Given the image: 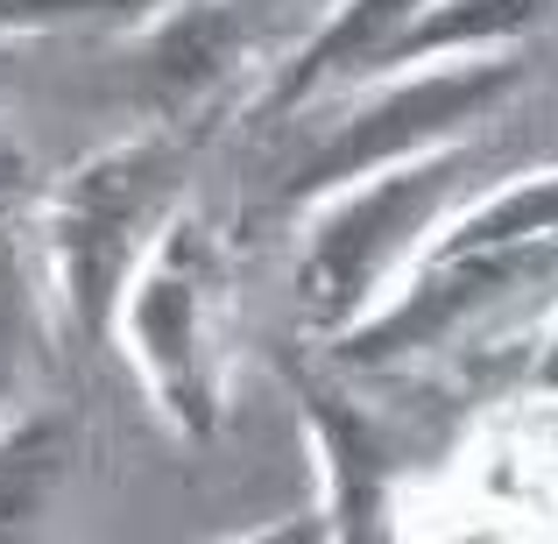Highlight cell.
<instances>
[{
	"instance_id": "14",
	"label": "cell",
	"mask_w": 558,
	"mask_h": 544,
	"mask_svg": "<svg viewBox=\"0 0 558 544\" xmlns=\"http://www.w3.org/2000/svg\"><path fill=\"white\" fill-rule=\"evenodd\" d=\"M531 382H537V389H551V396H558V326L545 333V347H537V361H531Z\"/></svg>"
},
{
	"instance_id": "12",
	"label": "cell",
	"mask_w": 558,
	"mask_h": 544,
	"mask_svg": "<svg viewBox=\"0 0 558 544\" xmlns=\"http://www.w3.org/2000/svg\"><path fill=\"white\" fill-rule=\"evenodd\" d=\"M135 8L156 0H0V36H50V28H93V22H121Z\"/></svg>"
},
{
	"instance_id": "13",
	"label": "cell",
	"mask_w": 558,
	"mask_h": 544,
	"mask_svg": "<svg viewBox=\"0 0 558 544\" xmlns=\"http://www.w3.org/2000/svg\"><path fill=\"white\" fill-rule=\"evenodd\" d=\"M28 191H36V149L14 121H0V205H22Z\"/></svg>"
},
{
	"instance_id": "7",
	"label": "cell",
	"mask_w": 558,
	"mask_h": 544,
	"mask_svg": "<svg viewBox=\"0 0 558 544\" xmlns=\"http://www.w3.org/2000/svg\"><path fill=\"white\" fill-rule=\"evenodd\" d=\"M304 396V424L318 446V474H326V509L318 531L326 537H375V517L389 503V481L403 474L410 438L389 418H375L368 403H354L332 382H298Z\"/></svg>"
},
{
	"instance_id": "4",
	"label": "cell",
	"mask_w": 558,
	"mask_h": 544,
	"mask_svg": "<svg viewBox=\"0 0 558 544\" xmlns=\"http://www.w3.org/2000/svg\"><path fill=\"white\" fill-rule=\"evenodd\" d=\"M551 298H558V233L432 241L354 326L326 333V340L340 367L381 375V367H410L438 354H481L502 333L531 326Z\"/></svg>"
},
{
	"instance_id": "11",
	"label": "cell",
	"mask_w": 558,
	"mask_h": 544,
	"mask_svg": "<svg viewBox=\"0 0 558 544\" xmlns=\"http://www.w3.org/2000/svg\"><path fill=\"white\" fill-rule=\"evenodd\" d=\"M36 340H43V290L36 262L14 233H0V418L28 403V375H36Z\"/></svg>"
},
{
	"instance_id": "5",
	"label": "cell",
	"mask_w": 558,
	"mask_h": 544,
	"mask_svg": "<svg viewBox=\"0 0 558 544\" xmlns=\"http://www.w3.org/2000/svg\"><path fill=\"white\" fill-rule=\"evenodd\" d=\"M227 340H233V269L213 219L178 205L142 269L128 276L113 347L142 375L156 418L178 438L205 446L219 432V382H227Z\"/></svg>"
},
{
	"instance_id": "6",
	"label": "cell",
	"mask_w": 558,
	"mask_h": 544,
	"mask_svg": "<svg viewBox=\"0 0 558 544\" xmlns=\"http://www.w3.org/2000/svg\"><path fill=\"white\" fill-rule=\"evenodd\" d=\"M255 0H156V8H142L135 28V93L163 128H184L241 71H255Z\"/></svg>"
},
{
	"instance_id": "1",
	"label": "cell",
	"mask_w": 558,
	"mask_h": 544,
	"mask_svg": "<svg viewBox=\"0 0 558 544\" xmlns=\"http://www.w3.org/2000/svg\"><path fill=\"white\" fill-rule=\"evenodd\" d=\"M517 178V142L502 128H474L460 142H438L424 156L381 164L368 178L326 191L304 205V247H298V312L312 326L340 333L432 247V233L452 213Z\"/></svg>"
},
{
	"instance_id": "3",
	"label": "cell",
	"mask_w": 558,
	"mask_h": 544,
	"mask_svg": "<svg viewBox=\"0 0 558 544\" xmlns=\"http://www.w3.org/2000/svg\"><path fill=\"white\" fill-rule=\"evenodd\" d=\"M531 71H537L531 50L509 43V50L424 57V64H381V71H361V78H340L326 121L298 142L276 191H283V205L304 213L312 198L368 178L381 164H403V156H424L438 142L474 135V128L502 121L517 107Z\"/></svg>"
},
{
	"instance_id": "9",
	"label": "cell",
	"mask_w": 558,
	"mask_h": 544,
	"mask_svg": "<svg viewBox=\"0 0 558 544\" xmlns=\"http://www.w3.org/2000/svg\"><path fill=\"white\" fill-rule=\"evenodd\" d=\"M78 460V424L64 410H8L0 418V537H36Z\"/></svg>"
},
{
	"instance_id": "8",
	"label": "cell",
	"mask_w": 558,
	"mask_h": 544,
	"mask_svg": "<svg viewBox=\"0 0 558 544\" xmlns=\"http://www.w3.org/2000/svg\"><path fill=\"white\" fill-rule=\"evenodd\" d=\"M424 8H432V0H340V8H332L326 22H318L312 36H304L298 50L283 57V64H276L269 107H276V113H298V107H312L318 93H332L340 78L368 71Z\"/></svg>"
},
{
	"instance_id": "10",
	"label": "cell",
	"mask_w": 558,
	"mask_h": 544,
	"mask_svg": "<svg viewBox=\"0 0 558 544\" xmlns=\"http://www.w3.org/2000/svg\"><path fill=\"white\" fill-rule=\"evenodd\" d=\"M558 0H432L389 50L375 57L381 64H424V57H474V50H509V43H531V28L551 22ZM361 78V71H354Z\"/></svg>"
},
{
	"instance_id": "2",
	"label": "cell",
	"mask_w": 558,
	"mask_h": 544,
	"mask_svg": "<svg viewBox=\"0 0 558 544\" xmlns=\"http://www.w3.org/2000/svg\"><path fill=\"white\" fill-rule=\"evenodd\" d=\"M191 156L198 142L156 121L128 142L93 149L43 191V283L85 347L113 340L128 276L191 198Z\"/></svg>"
}]
</instances>
